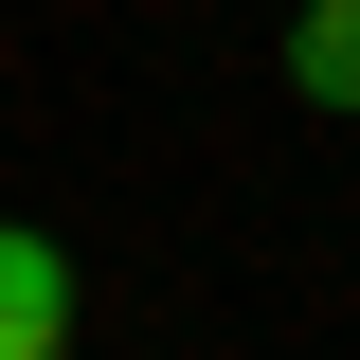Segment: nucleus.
<instances>
[{
  "instance_id": "obj_2",
  "label": "nucleus",
  "mask_w": 360,
  "mask_h": 360,
  "mask_svg": "<svg viewBox=\"0 0 360 360\" xmlns=\"http://www.w3.org/2000/svg\"><path fill=\"white\" fill-rule=\"evenodd\" d=\"M288 90L360 127V0H307V18H288Z\"/></svg>"
},
{
  "instance_id": "obj_1",
  "label": "nucleus",
  "mask_w": 360,
  "mask_h": 360,
  "mask_svg": "<svg viewBox=\"0 0 360 360\" xmlns=\"http://www.w3.org/2000/svg\"><path fill=\"white\" fill-rule=\"evenodd\" d=\"M0 360H72V252L0 217Z\"/></svg>"
}]
</instances>
